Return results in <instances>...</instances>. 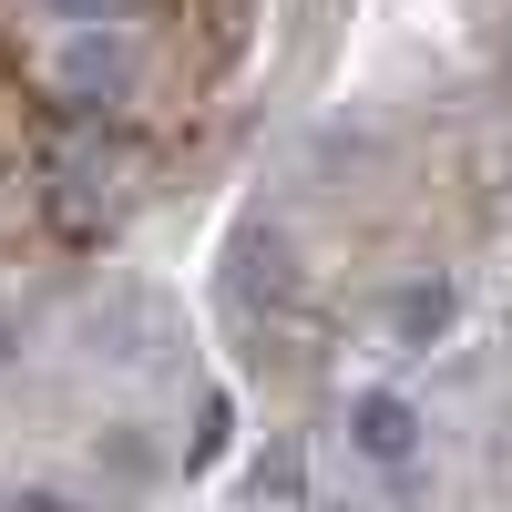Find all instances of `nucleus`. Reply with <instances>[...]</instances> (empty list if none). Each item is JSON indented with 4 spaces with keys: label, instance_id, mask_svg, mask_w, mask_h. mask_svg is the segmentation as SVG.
Here are the masks:
<instances>
[{
    "label": "nucleus",
    "instance_id": "obj_1",
    "mask_svg": "<svg viewBox=\"0 0 512 512\" xmlns=\"http://www.w3.org/2000/svg\"><path fill=\"white\" fill-rule=\"evenodd\" d=\"M349 441H359L369 461H410V451H420V410H410L400 390H369V400L349 410Z\"/></svg>",
    "mask_w": 512,
    "mask_h": 512
},
{
    "label": "nucleus",
    "instance_id": "obj_2",
    "mask_svg": "<svg viewBox=\"0 0 512 512\" xmlns=\"http://www.w3.org/2000/svg\"><path fill=\"white\" fill-rule=\"evenodd\" d=\"M390 318H400V338L420 349V338H441V328H451V287H441V277H431V287H410Z\"/></svg>",
    "mask_w": 512,
    "mask_h": 512
},
{
    "label": "nucleus",
    "instance_id": "obj_3",
    "mask_svg": "<svg viewBox=\"0 0 512 512\" xmlns=\"http://www.w3.org/2000/svg\"><path fill=\"white\" fill-rule=\"evenodd\" d=\"M52 11H72V21H113L123 0H52Z\"/></svg>",
    "mask_w": 512,
    "mask_h": 512
},
{
    "label": "nucleus",
    "instance_id": "obj_4",
    "mask_svg": "<svg viewBox=\"0 0 512 512\" xmlns=\"http://www.w3.org/2000/svg\"><path fill=\"white\" fill-rule=\"evenodd\" d=\"M11 512H72V502H62V492H21Z\"/></svg>",
    "mask_w": 512,
    "mask_h": 512
}]
</instances>
